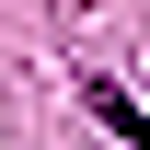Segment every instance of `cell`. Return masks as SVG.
<instances>
[{"mask_svg": "<svg viewBox=\"0 0 150 150\" xmlns=\"http://www.w3.org/2000/svg\"><path fill=\"white\" fill-rule=\"evenodd\" d=\"M81 104H93V115H104V127L127 139V150H150V104L127 93V81H81Z\"/></svg>", "mask_w": 150, "mask_h": 150, "instance_id": "6da1fadb", "label": "cell"}]
</instances>
